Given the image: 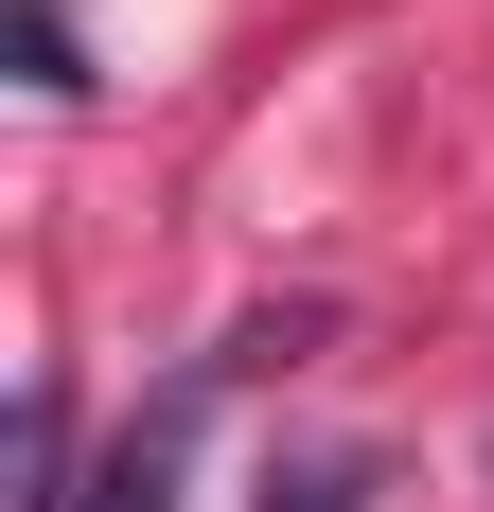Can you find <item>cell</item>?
I'll list each match as a JSON object with an SVG mask.
<instances>
[{
  "label": "cell",
  "instance_id": "cell-1",
  "mask_svg": "<svg viewBox=\"0 0 494 512\" xmlns=\"http://www.w3.org/2000/svg\"><path fill=\"white\" fill-rule=\"evenodd\" d=\"M177 442H195V389H177L159 424H124V442H106V477H89V512H177Z\"/></svg>",
  "mask_w": 494,
  "mask_h": 512
},
{
  "label": "cell",
  "instance_id": "cell-2",
  "mask_svg": "<svg viewBox=\"0 0 494 512\" xmlns=\"http://www.w3.org/2000/svg\"><path fill=\"white\" fill-rule=\"evenodd\" d=\"M0 36H18V89H53V106L89 89V53H71V18H53V0H18V18H0Z\"/></svg>",
  "mask_w": 494,
  "mask_h": 512
}]
</instances>
